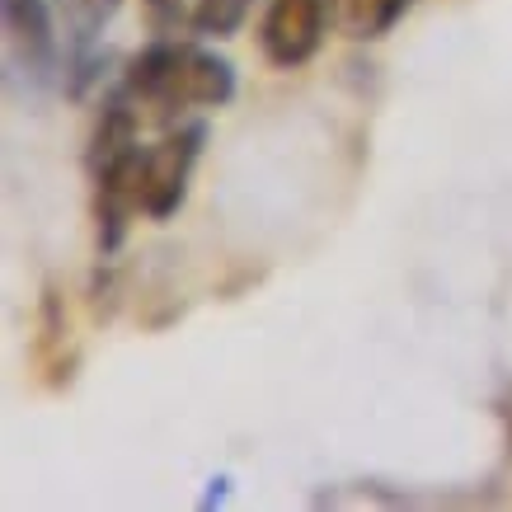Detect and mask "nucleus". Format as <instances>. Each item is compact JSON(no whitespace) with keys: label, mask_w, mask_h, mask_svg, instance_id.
Here are the masks:
<instances>
[{"label":"nucleus","mask_w":512,"mask_h":512,"mask_svg":"<svg viewBox=\"0 0 512 512\" xmlns=\"http://www.w3.org/2000/svg\"><path fill=\"white\" fill-rule=\"evenodd\" d=\"M249 5L254 0H193V33L202 38H231L240 33V24L249 19Z\"/></svg>","instance_id":"obj_7"},{"label":"nucleus","mask_w":512,"mask_h":512,"mask_svg":"<svg viewBox=\"0 0 512 512\" xmlns=\"http://www.w3.org/2000/svg\"><path fill=\"white\" fill-rule=\"evenodd\" d=\"M141 5H146L156 33H170V29H179V24L193 19V0H141Z\"/></svg>","instance_id":"obj_9"},{"label":"nucleus","mask_w":512,"mask_h":512,"mask_svg":"<svg viewBox=\"0 0 512 512\" xmlns=\"http://www.w3.org/2000/svg\"><path fill=\"white\" fill-rule=\"evenodd\" d=\"M5 52H10V71L38 85H52L62 47H57V24L47 0H5Z\"/></svg>","instance_id":"obj_5"},{"label":"nucleus","mask_w":512,"mask_h":512,"mask_svg":"<svg viewBox=\"0 0 512 512\" xmlns=\"http://www.w3.org/2000/svg\"><path fill=\"white\" fill-rule=\"evenodd\" d=\"M118 5H123V0H71V10H76V47H80L76 71H80V80H85V47H90L94 33L118 15Z\"/></svg>","instance_id":"obj_8"},{"label":"nucleus","mask_w":512,"mask_h":512,"mask_svg":"<svg viewBox=\"0 0 512 512\" xmlns=\"http://www.w3.org/2000/svg\"><path fill=\"white\" fill-rule=\"evenodd\" d=\"M123 90L137 99V109L160 118L188 109H226L235 99V66L212 47L156 38L127 62Z\"/></svg>","instance_id":"obj_1"},{"label":"nucleus","mask_w":512,"mask_h":512,"mask_svg":"<svg viewBox=\"0 0 512 512\" xmlns=\"http://www.w3.org/2000/svg\"><path fill=\"white\" fill-rule=\"evenodd\" d=\"M409 0H329V19L343 38L353 43H376L386 38L395 24L404 19Z\"/></svg>","instance_id":"obj_6"},{"label":"nucleus","mask_w":512,"mask_h":512,"mask_svg":"<svg viewBox=\"0 0 512 512\" xmlns=\"http://www.w3.org/2000/svg\"><path fill=\"white\" fill-rule=\"evenodd\" d=\"M226 475H217V480H212V489H207V498H202V508H212V503H221V498H226Z\"/></svg>","instance_id":"obj_10"},{"label":"nucleus","mask_w":512,"mask_h":512,"mask_svg":"<svg viewBox=\"0 0 512 512\" xmlns=\"http://www.w3.org/2000/svg\"><path fill=\"white\" fill-rule=\"evenodd\" d=\"M202 141L207 127L202 123H184L165 132L156 146H146L141 156V212L151 221H170L188 198V179L198 170Z\"/></svg>","instance_id":"obj_2"},{"label":"nucleus","mask_w":512,"mask_h":512,"mask_svg":"<svg viewBox=\"0 0 512 512\" xmlns=\"http://www.w3.org/2000/svg\"><path fill=\"white\" fill-rule=\"evenodd\" d=\"M329 0H268L264 24H259V47L278 71H296L306 66L325 43Z\"/></svg>","instance_id":"obj_3"},{"label":"nucleus","mask_w":512,"mask_h":512,"mask_svg":"<svg viewBox=\"0 0 512 512\" xmlns=\"http://www.w3.org/2000/svg\"><path fill=\"white\" fill-rule=\"evenodd\" d=\"M141 156H146V146H127L113 160L94 165V240H99V254H113L123 245L127 226L141 212Z\"/></svg>","instance_id":"obj_4"}]
</instances>
